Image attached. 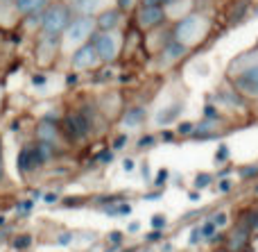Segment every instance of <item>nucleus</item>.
<instances>
[{"label":"nucleus","mask_w":258,"mask_h":252,"mask_svg":"<svg viewBox=\"0 0 258 252\" xmlns=\"http://www.w3.org/2000/svg\"><path fill=\"white\" fill-rule=\"evenodd\" d=\"M143 3H145L147 7H161V3H163V0H143Z\"/></svg>","instance_id":"nucleus-22"},{"label":"nucleus","mask_w":258,"mask_h":252,"mask_svg":"<svg viewBox=\"0 0 258 252\" xmlns=\"http://www.w3.org/2000/svg\"><path fill=\"white\" fill-rule=\"evenodd\" d=\"M200 234H204L206 239H211V236L215 234V223L213 221H206L204 225H202V230H200Z\"/></svg>","instance_id":"nucleus-17"},{"label":"nucleus","mask_w":258,"mask_h":252,"mask_svg":"<svg viewBox=\"0 0 258 252\" xmlns=\"http://www.w3.org/2000/svg\"><path fill=\"white\" fill-rule=\"evenodd\" d=\"M181 112V105H174V107H168V109H163V112L159 114V116H156V121L161 123V125H165V123H170L172 121V118H177V114Z\"/></svg>","instance_id":"nucleus-15"},{"label":"nucleus","mask_w":258,"mask_h":252,"mask_svg":"<svg viewBox=\"0 0 258 252\" xmlns=\"http://www.w3.org/2000/svg\"><path fill=\"white\" fill-rule=\"evenodd\" d=\"M9 5L14 7V0H0V7H9Z\"/></svg>","instance_id":"nucleus-26"},{"label":"nucleus","mask_w":258,"mask_h":252,"mask_svg":"<svg viewBox=\"0 0 258 252\" xmlns=\"http://www.w3.org/2000/svg\"><path fill=\"white\" fill-rule=\"evenodd\" d=\"M14 245H16V248H27V245H30V236H18Z\"/></svg>","instance_id":"nucleus-19"},{"label":"nucleus","mask_w":258,"mask_h":252,"mask_svg":"<svg viewBox=\"0 0 258 252\" xmlns=\"http://www.w3.org/2000/svg\"><path fill=\"white\" fill-rule=\"evenodd\" d=\"M50 0H14V9L23 16H41Z\"/></svg>","instance_id":"nucleus-10"},{"label":"nucleus","mask_w":258,"mask_h":252,"mask_svg":"<svg viewBox=\"0 0 258 252\" xmlns=\"http://www.w3.org/2000/svg\"><path fill=\"white\" fill-rule=\"evenodd\" d=\"M5 175V164H3V145H0V180Z\"/></svg>","instance_id":"nucleus-24"},{"label":"nucleus","mask_w":258,"mask_h":252,"mask_svg":"<svg viewBox=\"0 0 258 252\" xmlns=\"http://www.w3.org/2000/svg\"><path fill=\"white\" fill-rule=\"evenodd\" d=\"M152 225H156V227H163V216H156V218H152Z\"/></svg>","instance_id":"nucleus-23"},{"label":"nucleus","mask_w":258,"mask_h":252,"mask_svg":"<svg viewBox=\"0 0 258 252\" xmlns=\"http://www.w3.org/2000/svg\"><path fill=\"white\" fill-rule=\"evenodd\" d=\"M122 143H125V136H118V139H116V148H120Z\"/></svg>","instance_id":"nucleus-27"},{"label":"nucleus","mask_w":258,"mask_h":252,"mask_svg":"<svg viewBox=\"0 0 258 252\" xmlns=\"http://www.w3.org/2000/svg\"><path fill=\"white\" fill-rule=\"evenodd\" d=\"M91 39H93V48H95V55H98V59H102V62H113V59L118 57V53H120V36L116 34V32H93L91 34Z\"/></svg>","instance_id":"nucleus-4"},{"label":"nucleus","mask_w":258,"mask_h":252,"mask_svg":"<svg viewBox=\"0 0 258 252\" xmlns=\"http://www.w3.org/2000/svg\"><path fill=\"white\" fill-rule=\"evenodd\" d=\"M145 121V112H143L141 107H134V109H129L127 112V116H125V125L127 127H136V125H141V123Z\"/></svg>","instance_id":"nucleus-14"},{"label":"nucleus","mask_w":258,"mask_h":252,"mask_svg":"<svg viewBox=\"0 0 258 252\" xmlns=\"http://www.w3.org/2000/svg\"><path fill=\"white\" fill-rule=\"evenodd\" d=\"M224 157H229V150L222 145V148H220V153H218V159H224Z\"/></svg>","instance_id":"nucleus-25"},{"label":"nucleus","mask_w":258,"mask_h":252,"mask_svg":"<svg viewBox=\"0 0 258 252\" xmlns=\"http://www.w3.org/2000/svg\"><path fill=\"white\" fill-rule=\"evenodd\" d=\"M163 3H172V5H177V3H181V0H163Z\"/></svg>","instance_id":"nucleus-29"},{"label":"nucleus","mask_w":258,"mask_h":252,"mask_svg":"<svg viewBox=\"0 0 258 252\" xmlns=\"http://www.w3.org/2000/svg\"><path fill=\"white\" fill-rule=\"evenodd\" d=\"M36 134H39V141H43V143H52V141L57 139V127H54L52 121H43L39 125V130H36Z\"/></svg>","instance_id":"nucleus-13"},{"label":"nucleus","mask_w":258,"mask_h":252,"mask_svg":"<svg viewBox=\"0 0 258 252\" xmlns=\"http://www.w3.org/2000/svg\"><path fill=\"white\" fill-rule=\"evenodd\" d=\"M179 130H181V132H183V134H186V132H188V130H192V125H188V123H186V125H181V127H179Z\"/></svg>","instance_id":"nucleus-28"},{"label":"nucleus","mask_w":258,"mask_h":252,"mask_svg":"<svg viewBox=\"0 0 258 252\" xmlns=\"http://www.w3.org/2000/svg\"><path fill=\"white\" fill-rule=\"evenodd\" d=\"M39 23H41V36H45V39H59L63 34V30L68 27V23H71V9L63 3L48 5L41 12Z\"/></svg>","instance_id":"nucleus-1"},{"label":"nucleus","mask_w":258,"mask_h":252,"mask_svg":"<svg viewBox=\"0 0 258 252\" xmlns=\"http://www.w3.org/2000/svg\"><path fill=\"white\" fill-rule=\"evenodd\" d=\"M204 36H206V21L200 14H190L183 21H179V25L174 27L172 41H177L181 45H190V43L202 41Z\"/></svg>","instance_id":"nucleus-3"},{"label":"nucleus","mask_w":258,"mask_h":252,"mask_svg":"<svg viewBox=\"0 0 258 252\" xmlns=\"http://www.w3.org/2000/svg\"><path fill=\"white\" fill-rule=\"evenodd\" d=\"M256 195H258V189H256Z\"/></svg>","instance_id":"nucleus-30"},{"label":"nucleus","mask_w":258,"mask_h":252,"mask_svg":"<svg viewBox=\"0 0 258 252\" xmlns=\"http://www.w3.org/2000/svg\"><path fill=\"white\" fill-rule=\"evenodd\" d=\"M134 5V0H118V9H129Z\"/></svg>","instance_id":"nucleus-20"},{"label":"nucleus","mask_w":258,"mask_h":252,"mask_svg":"<svg viewBox=\"0 0 258 252\" xmlns=\"http://www.w3.org/2000/svg\"><path fill=\"white\" fill-rule=\"evenodd\" d=\"M98 62L100 59H98V55H95L93 43H84V45L73 50L71 64H73V68H77V71H82V68H93Z\"/></svg>","instance_id":"nucleus-6"},{"label":"nucleus","mask_w":258,"mask_h":252,"mask_svg":"<svg viewBox=\"0 0 258 252\" xmlns=\"http://www.w3.org/2000/svg\"><path fill=\"white\" fill-rule=\"evenodd\" d=\"M66 130L73 139H84L89 134V118L84 114H71L66 118Z\"/></svg>","instance_id":"nucleus-9"},{"label":"nucleus","mask_w":258,"mask_h":252,"mask_svg":"<svg viewBox=\"0 0 258 252\" xmlns=\"http://www.w3.org/2000/svg\"><path fill=\"white\" fill-rule=\"evenodd\" d=\"M236 89L240 91V93L256 95L258 98V62L249 64V66L236 77Z\"/></svg>","instance_id":"nucleus-5"},{"label":"nucleus","mask_w":258,"mask_h":252,"mask_svg":"<svg viewBox=\"0 0 258 252\" xmlns=\"http://www.w3.org/2000/svg\"><path fill=\"white\" fill-rule=\"evenodd\" d=\"M104 0H73V9H75L80 16H95L100 14Z\"/></svg>","instance_id":"nucleus-11"},{"label":"nucleus","mask_w":258,"mask_h":252,"mask_svg":"<svg viewBox=\"0 0 258 252\" xmlns=\"http://www.w3.org/2000/svg\"><path fill=\"white\" fill-rule=\"evenodd\" d=\"M231 250H240L242 248V243H247V227L242 225V227H238L236 232H233V236H231Z\"/></svg>","instance_id":"nucleus-16"},{"label":"nucleus","mask_w":258,"mask_h":252,"mask_svg":"<svg viewBox=\"0 0 258 252\" xmlns=\"http://www.w3.org/2000/svg\"><path fill=\"white\" fill-rule=\"evenodd\" d=\"M256 173H258V168H256V166H249L247 171H242V175H245V177H254Z\"/></svg>","instance_id":"nucleus-21"},{"label":"nucleus","mask_w":258,"mask_h":252,"mask_svg":"<svg viewBox=\"0 0 258 252\" xmlns=\"http://www.w3.org/2000/svg\"><path fill=\"white\" fill-rule=\"evenodd\" d=\"M186 45H181V43H177V41H172V43H168L163 48V64H170V62H177V59H181L183 55H186Z\"/></svg>","instance_id":"nucleus-12"},{"label":"nucleus","mask_w":258,"mask_h":252,"mask_svg":"<svg viewBox=\"0 0 258 252\" xmlns=\"http://www.w3.org/2000/svg\"><path fill=\"white\" fill-rule=\"evenodd\" d=\"M93 27H95V16L71 18L68 27L63 30V34L59 36L63 50H75V48H80V45H84L86 41L91 39V34H93Z\"/></svg>","instance_id":"nucleus-2"},{"label":"nucleus","mask_w":258,"mask_h":252,"mask_svg":"<svg viewBox=\"0 0 258 252\" xmlns=\"http://www.w3.org/2000/svg\"><path fill=\"white\" fill-rule=\"evenodd\" d=\"M120 21H122V12H118V9H104L95 18V27L100 32H116Z\"/></svg>","instance_id":"nucleus-7"},{"label":"nucleus","mask_w":258,"mask_h":252,"mask_svg":"<svg viewBox=\"0 0 258 252\" xmlns=\"http://www.w3.org/2000/svg\"><path fill=\"white\" fill-rule=\"evenodd\" d=\"M165 21V12L161 7H143L141 12H138V23H141V27H145V30H152V27L161 25V23Z\"/></svg>","instance_id":"nucleus-8"},{"label":"nucleus","mask_w":258,"mask_h":252,"mask_svg":"<svg viewBox=\"0 0 258 252\" xmlns=\"http://www.w3.org/2000/svg\"><path fill=\"white\" fill-rule=\"evenodd\" d=\"M222 252H224V250H222Z\"/></svg>","instance_id":"nucleus-31"},{"label":"nucleus","mask_w":258,"mask_h":252,"mask_svg":"<svg viewBox=\"0 0 258 252\" xmlns=\"http://www.w3.org/2000/svg\"><path fill=\"white\" fill-rule=\"evenodd\" d=\"M211 221L215 223V227H222V225H224V221H227V214H222V212H220V214H215V216L211 218Z\"/></svg>","instance_id":"nucleus-18"}]
</instances>
